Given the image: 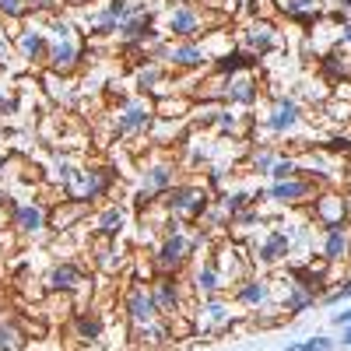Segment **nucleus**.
<instances>
[{"label":"nucleus","instance_id":"obj_1","mask_svg":"<svg viewBox=\"0 0 351 351\" xmlns=\"http://www.w3.org/2000/svg\"><path fill=\"white\" fill-rule=\"evenodd\" d=\"M152 155L137 162L134 172V197H130V208L137 211H148L152 204H158L162 193H169L176 183H180V162L172 155H165V148H148Z\"/></svg>","mask_w":351,"mask_h":351},{"label":"nucleus","instance_id":"obj_2","mask_svg":"<svg viewBox=\"0 0 351 351\" xmlns=\"http://www.w3.org/2000/svg\"><path fill=\"white\" fill-rule=\"evenodd\" d=\"M306 106L295 99V95H285V92H274L267 99V109L256 120V134H263L260 144H278V141H288V152L299 148V134L306 130Z\"/></svg>","mask_w":351,"mask_h":351},{"label":"nucleus","instance_id":"obj_3","mask_svg":"<svg viewBox=\"0 0 351 351\" xmlns=\"http://www.w3.org/2000/svg\"><path fill=\"white\" fill-rule=\"evenodd\" d=\"M221 21H225V14H215L211 8H197L193 0H180V4H165L162 0V8L155 11V28L172 43L200 39Z\"/></svg>","mask_w":351,"mask_h":351},{"label":"nucleus","instance_id":"obj_4","mask_svg":"<svg viewBox=\"0 0 351 351\" xmlns=\"http://www.w3.org/2000/svg\"><path fill=\"white\" fill-rule=\"evenodd\" d=\"M152 123H155V102L148 95H137V92H127L116 102L112 116H109V134L112 141H141L152 134Z\"/></svg>","mask_w":351,"mask_h":351},{"label":"nucleus","instance_id":"obj_5","mask_svg":"<svg viewBox=\"0 0 351 351\" xmlns=\"http://www.w3.org/2000/svg\"><path fill=\"white\" fill-rule=\"evenodd\" d=\"M243 309L232 302L228 295H211V299H197L190 309V324L193 337H225L243 324Z\"/></svg>","mask_w":351,"mask_h":351},{"label":"nucleus","instance_id":"obj_6","mask_svg":"<svg viewBox=\"0 0 351 351\" xmlns=\"http://www.w3.org/2000/svg\"><path fill=\"white\" fill-rule=\"evenodd\" d=\"M215 193L204 186V183H193V180H180L169 193L158 197V204L169 211L172 221H183V225H197L204 215H208Z\"/></svg>","mask_w":351,"mask_h":351},{"label":"nucleus","instance_id":"obj_7","mask_svg":"<svg viewBox=\"0 0 351 351\" xmlns=\"http://www.w3.org/2000/svg\"><path fill=\"white\" fill-rule=\"evenodd\" d=\"M116 169L106 165V162H92V165H81L77 176L71 180V186H64V200H81V204H102L109 200L112 186H116Z\"/></svg>","mask_w":351,"mask_h":351},{"label":"nucleus","instance_id":"obj_8","mask_svg":"<svg viewBox=\"0 0 351 351\" xmlns=\"http://www.w3.org/2000/svg\"><path fill=\"white\" fill-rule=\"evenodd\" d=\"M316 190H319V183L309 180V176H291V180H278V183H267V190H260L256 208L260 204H274L281 211H299V208H309Z\"/></svg>","mask_w":351,"mask_h":351},{"label":"nucleus","instance_id":"obj_9","mask_svg":"<svg viewBox=\"0 0 351 351\" xmlns=\"http://www.w3.org/2000/svg\"><path fill=\"white\" fill-rule=\"evenodd\" d=\"M8 218H11V228L21 239L36 243L49 232V204H43L39 197H28V200H11L8 197Z\"/></svg>","mask_w":351,"mask_h":351},{"label":"nucleus","instance_id":"obj_10","mask_svg":"<svg viewBox=\"0 0 351 351\" xmlns=\"http://www.w3.org/2000/svg\"><path fill=\"white\" fill-rule=\"evenodd\" d=\"M148 288H152V299H155V306H158V313L169 319V316H180V313H186L190 316V309H193V295H190V288H186V278L183 274H155L152 281H148Z\"/></svg>","mask_w":351,"mask_h":351},{"label":"nucleus","instance_id":"obj_11","mask_svg":"<svg viewBox=\"0 0 351 351\" xmlns=\"http://www.w3.org/2000/svg\"><path fill=\"white\" fill-rule=\"evenodd\" d=\"M236 46L253 53V56H271V53H281L285 49V36L278 21H263V18H250L246 25L236 28Z\"/></svg>","mask_w":351,"mask_h":351},{"label":"nucleus","instance_id":"obj_12","mask_svg":"<svg viewBox=\"0 0 351 351\" xmlns=\"http://www.w3.org/2000/svg\"><path fill=\"white\" fill-rule=\"evenodd\" d=\"M123 316H127V330H144V327H152L158 324V319H165L152 299V288L148 281H127L123 288Z\"/></svg>","mask_w":351,"mask_h":351},{"label":"nucleus","instance_id":"obj_13","mask_svg":"<svg viewBox=\"0 0 351 351\" xmlns=\"http://www.w3.org/2000/svg\"><path fill=\"white\" fill-rule=\"evenodd\" d=\"M306 218L319 228L344 225V221H351V197L337 186H319L316 197L309 200V208H306Z\"/></svg>","mask_w":351,"mask_h":351},{"label":"nucleus","instance_id":"obj_14","mask_svg":"<svg viewBox=\"0 0 351 351\" xmlns=\"http://www.w3.org/2000/svg\"><path fill=\"white\" fill-rule=\"evenodd\" d=\"M14 53L21 56L25 64H32V67H46V53H49V28L43 18H28L14 28Z\"/></svg>","mask_w":351,"mask_h":351},{"label":"nucleus","instance_id":"obj_15","mask_svg":"<svg viewBox=\"0 0 351 351\" xmlns=\"http://www.w3.org/2000/svg\"><path fill=\"white\" fill-rule=\"evenodd\" d=\"M260 99H263V81L256 77V71H243V74L221 77V92H218V102L221 106L250 112V109H256Z\"/></svg>","mask_w":351,"mask_h":351},{"label":"nucleus","instance_id":"obj_16","mask_svg":"<svg viewBox=\"0 0 351 351\" xmlns=\"http://www.w3.org/2000/svg\"><path fill=\"white\" fill-rule=\"evenodd\" d=\"M211 260L218 263V271H221L228 291H232V285H236V281H243L246 274L256 271V267H253V256H250V246H246V243H236V239H221V243L211 250Z\"/></svg>","mask_w":351,"mask_h":351},{"label":"nucleus","instance_id":"obj_17","mask_svg":"<svg viewBox=\"0 0 351 351\" xmlns=\"http://www.w3.org/2000/svg\"><path fill=\"white\" fill-rule=\"evenodd\" d=\"M43 288L49 291V295H81V291L88 288V271L74 256L53 260L46 278H43Z\"/></svg>","mask_w":351,"mask_h":351},{"label":"nucleus","instance_id":"obj_18","mask_svg":"<svg viewBox=\"0 0 351 351\" xmlns=\"http://www.w3.org/2000/svg\"><path fill=\"white\" fill-rule=\"evenodd\" d=\"M186 288L193 299H211V295H225L228 285L218 271V263L211 260V253L204 256H193V263L186 267Z\"/></svg>","mask_w":351,"mask_h":351},{"label":"nucleus","instance_id":"obj_19","mask_svg":"<svg viewBox=\"0 0 351 351\" xmlns=\"http://www.w3.org/2000/svg\"><path fill=\"white\" fill-rule=\"evenodd\" d=\"M316 256L324 260L327 267H344V263H351V221L319 228Z\"/></svg>","mask_w":351,"mask_h":351},{"label":"nucleus","instance_id":"obj_20","mask_svg":"<svg viewBox=\"0 0 351 351\" xmlns=\"http://www.w3.org/2000/svg\"><path fill=\"white\" fill-rule=\"evenodd\" d=\"M88 225H92L95 239H123L130 228V204L106 200L95 215H88Z\"/></svg>","mask_w":351,"mask_h":351},{"label":"nucleus","instance_id":"obj_21","mask_svg":"<svg viewBox=\"0 0 351 351\" xmlns=\"http://www.w3.org/2000/svg\"><path fill=\"white\" fill-rule=\"evenodd\" d=\"M88 260H92V271L95 274H106V278H116L127 271V250L120 246V239H95L92 250H88Z\"/></svg>","mask_w":351,"mask_h":351},{"label":"nucleus","instance_id":"obj_22","mask_svg":"<svg viewBox=\"0 0 351 351\" xmlns=\"http://www.w3.org/2000/svg\"><path fill=\"white\" fill-rule=\"evenodd\" d=\"M285 278H288V274H285ZM316 302H319V291H313L309 285L291 281V278H288L285 288H278V306H281V313H285L288 319H299V316L309 313Z\"/></svg>","mask_w":351,"mask_h":351},{"label":"nucleus","instance_id":"obj_23","mask_svg":"<svg viewBox=\"0 0 351 351\" xmlns=\"http://www.w3.org/2000/svg\"><path fill=\"white\" fill-rule=\"evenodd\" d=\"M84 221H88V204H81V200L49 204V232H74Z\"/></svg>","mask_w":351,"mask_h":351},{"label":"nucleus","instance_id":"obj_24","mask_svg":"<svg viewBox=\"0 0 351 351\" xmlns=\"http://www.w3.org/2000/svg\"><path fill=\"white\" fill-rule=\"evenodd\" d=\"M250 127H253V116L250 112H243V109H232V106H221V112H218V120H215V134L218 137H225V141H243L246 134H250Z\"/></svg>","mask_w":351,"mask_h":351},{"label":"nucleus","instance_id":"obj_25","mask_svg":"<svg viewBox=\"0 0 351 351\" xmlns=\"http://www.w3.org/2000/svg\"><path fill=\"white\" fill-rule=\"evenodd\" d=\"M243 71H260V56H253L239 46H232L225 56H218L211 64V74H218V77H232V74H243Z\"/></svg>","mask_w":351,"mask_h":351},{"label":"nucleus","instance_id":"obj_26","mask_svg":"<svg viewBox=\"0 0 351 351\" xmlns=\"http://www.w3.org/2000/svg\"><path fill=\"white\" fill-rule=\"evenodd\" d=\"M71 327H74V334H77L81 344H99L102 334H106V319L95 309H77L71 316Z\"/></svg>","mask_w":351,"mask_h":351},{"label":"nucleus","instance_id":"obj_27","mask_svg":"<svg viewBox=\"0 0 351 351\" xmlns=\"http://www.w3.org/2000/svg\"><path fill=\"white\" fill-rule=\"evenodd\" d=\"M25 344H28V330H25V324H21L14 313L0 309V351H21Z\"/></svg>","mask_w":351,"mask_h":351},{"label":"nucleus","instance_id":"obj_28","mask_svg":"<svg viewBox=\"0 0 351 351\" xmlns=\"http://www.w3.org/2000/svg\"><path fill=\"white\" fill-rule=\"evenodd\" d=\"M274 158H278V144H250V148H246V169H250V176H263V180H267Z\"/></svg>","mask_w":351,"mask_h":351},{"label":"nucleus","instance_id":"obj_29","mask_svg":"<svg viewBox=\"0 0 351 351\" xmlns=\"http://www.w3.org/2000/svg\"><path fill=\"white\" fill-rule=\"evenodd\" d=\"M190 109H193V99L190 95H176V99L165 95V99L155 102V116H162V120H186Z\"/></svg>","mask_w":351,"mask_h":351},{"label":"nucleus","instance_id":"obj_30","mask_svg":"<svg viewBox=\"0 0 351 351\" xmlns=\"http://www.w3.org/2000/svg\"><path fill=\"white\" fill-rule=\"evenodd\" d=\"M319 116H324L327 123H334V127H351V102H344V99H337V95H330L324 106H319Z\"/></svg>","mask_w":351,"mask_h":351},{"label":"nucleus","instance_id":"obj_31","mask_svg":"<svg viewBox=\"0 0 351 351\" xmlns=\"http://www.w3.org/2000/svg\"><path fill=\"white\" fill-rule=\"evenodd\" d=\"M291 176H302L299 169V155L295 152H278L271 172H267V183H278V180H291Z\"/></svg>","mask_w":351,"mask_h":351},{"label":"nucleus","instance_id":"obj_32","mask_svg":"<svg viewBox=\"0 0 351 351\" xmlns=\"http://www.w3.org/2000/svg\"><path fill=\"white\" fill-rule=\"evenodd\" d=\"M348 302H351V274H344V278L334 285V291H324V295H319V306H327V309L348 306Z\"/></svg>","mask_w":351,"mask_h":351},{"label":"nucleus","instance_id":"obj_33","mask_svg":"<svg viewBox=\"0 0 351 351\" xmlns=\"http://www.w3.org/2000/svg\"><path fill=\"white\" fill-rule=\"evenodd\" d=\"M0 18L11 21V25H21V21H28L32 14H28L25 0H0Z\"/></svg>","mask_w":351,"mask_h":351},{"label":"nucleus","instance_id":"obj_34","mask_svg":"<svg viewBox=\"0 0 351 351\" xmlns=\"http://www.w3.org/2000/svg\"><path fill=\"white\" fill-rule=\"evenodd\" d=\"M306 351H337V341L330 334H313L306 337Z\"/></svg>","mask_w":351,"mask_h":351},{"label":"nucleus","instance_id":"obj_35","mask_svg":"<svg viewBox=\"0 0 351 351\" xmlns=\"http://www.w3.org/2000/svg\"><path fill=\"white\" fill-rule=\"evenodd\" d=\"M330 324H334V327H348V324H351V302H348L344 309H337V313L330 316Z\"/></svg>","mask_w":351,"mask_h":351},{"label":"nucleus","instance_id":"obj_36","mask_svg":"<svg viewBox=\"0 0 351 351\" xmlns=\"http://www.w3.org/2000/svg\"><path fill=\"white\" fill-rule=\"evenodd\" d=\"M11 225V218H8V204H0V232H4Z\"/></svg>","mask_w":351,"mask_h":351},{"label":"nucleus","instance_id":"obj_37","mask_svg":"<svg viewBox=\"0 0 351 351\" xmlns=\"http://www.w3.org/2000/svg\"><path fill=\"white\" fill-rule=\"evenodd\" d=\"M337 344L351 348V324H348V327H341V341H337Z\"/></svg>","mask_w":351,"mask_h":351},{"label":"nucleus","instance_id":"obj_38","mask_svg":"<svg viewBox=\"0 0 351 351\" xmlns=\"http://www.w3.org/2000/svg\"><path fill=\"white\" fill-rule=\"evenodd\" d=\"M281 351H306V341H291V344H285Z\"/></svg>","mask_w":351,"mask_h":351},{"label":"nucleus","instance_id":"obj_39","mask_svg":"<svg viewBox=\"0 0 351 351\" xmlns=\"http://www.w3.org/2000/svg\"><path fill=\"white\" fill-rule=\"evenodd\" d=\"M4 169H8V155L0 152V176H4Z\"/></svg>","mask_w":351,"mask_h":351},{"label":"nucleus","instance_id":"obj_40","mask_svg":"<svg viewBox=\"0 0 351 351\" xmlns=\"http://www.w3.org/2000/svg\"><path fill=\"white\" fill-rule=\"evenodd\" d=\"M165 4H180V0H165Z\"/></svg>","mask_w":351,"mask_h":351}]
</instances>
